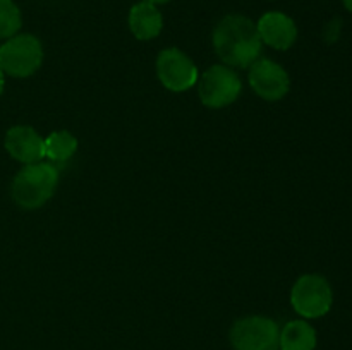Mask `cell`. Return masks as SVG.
<instances>
[{
    "instance_id": "6da1fadb",
    "label": "cell",
    "mask_w": 352,
    "mask_h": 350,
    "mask_svg": "<svg viewBox=\"0 0 352 350\" xmlns=\"http://www.w3.org/2000/svg\"><path fill=\"white\" fill-rule=\"evenodd\" d=\"M213 48L226 65L246 69L258 60L263 41L250 17L230 14L213 30Z\"/></svg>"
},
{
    "instance_id": "7a4b0ae2",
    "label": "cell",
    "mask_w": 352,
    "mask_h": 350,
    "mask_svg": "<svg viewBox=\"0 0 352 350\" xmlns=\"http://www.w3.org/2000/svg\"><path fill=\"white\" fill-rule=\"evenodd\" d=\"M58 185V170L55 165L38 161L24 165L14 177L10 194L14 202L24 209L41 208Z\"/></svg>"
},
{
    "instance_id": "3957f363",
    "label": "cell",
    "mask_w": 352,
    "mask_h": 350,
    "mask_svg": "<svg viewBox=\"0 0 352 350\" xmlns=\"http://www.w3.org/2000/svg\"><path fill=\"white\" fill-rule=\"evenodd\" d=\"M43 62L41 41L33 34H14L0 47V69L12 78H30Z\"/></svg>"
},
{
    "instance_id": "277c9868",
    "label": "cell",
    "mask_w": 352,
    "mask_h": 350,
    "mask_svg": "<svg viewBox=\"0 0 352 350\" xmlns=\"http://www.w3.org/2000/svg\"><path fill=\"white\" fill-rule=\"evenodd\" d=\"M333 292L327 278L308 273L298 278L291 292V304L299 316L306 319L322 318L330 311Z\"/></svg>"
},
{
    "instance_id": "5b68a950",
    "label": "cell",
    "mask_w": 352,
    "mask_h": 350,
    "mask_svg": "<svg viewBox=\"0 0 352 350\" xmlns=\"http://www.w3.org/2000/svg\"><path fill=\"white\" fill-rule=\"evenodd\" d=\"M241 79L229 65H212L198 78V95L208 108H226L241 95Z\"/></svg>"
},
{
    "instance_id": "8992f818",
    "label": "cell",
    "mask_w": 352,
    "mask_h": 350,
    "mask_svg": "<svg viewBox=\"0 0 352 350\" xmlns=\"http://www.w3.org/2000/svg\"><path fill=\"white\" fill-rule=\"evenodd\" d=\"M278 325L265 316H248L230 329V343L236 350H278Z\"/></svg>"
},
{
    "instance_id": "52a82bcc",
    "label": "cell",
    "mask_w": 352,
    "mask_h": 350,
    "mask_svg": "<svg viewBox=\"0 0 352 350\" xmlns=\"http://www.w3.org/2000/svg\"><path fill=\"white\" fill-rule=\"evenodd\" d=\"M157 75L162 84L174 93L188 91L198 82V67L179 48H165L157 57Z\"/></svg>"
},
{
    "instance_id": "ba28073f",
    "label": "cell",
    "mask_w": 352,
    "mask_h": 350,
    "mask_svg": "<svg viewBox=\"0 0 352 350\" xmlns=\"http://www.w3.org/2000/svg\"><path fill=\"white\" fill-rule=\"evenodd\" d=\"M250 84L260 98L267 102H277L289 93L291 79L280 64L261 58L250 67Z\"/></svg>"
},
{
    "instance_id": "9c48e42d",
    "label": "cell",
    "mask_w": 352,
    "mask_h": 350,
    "mask_svg": "<svg viewBox=\"0 0 352 350\" xmlns=\"http://www.w3.org/2000/svg\"><path fill=\"white\" fill-rule=\"evenodd\" d=\"M6 150L23 165L38 163L45 158V139L28 126H16L7 130Z\"/></svg>"
},
{
    "instance_id": "30bf717a",
    "label": "cell",
    "mask_w": 352,
    "mask_h": 350,
    "mask_svg": "<svg viewBox=\"0 0 352 350\" xmlns=\"http://www.w3.org/2000/svg\"><path fill=\"white\" fill-rule=\"evenodd\" d=\"M261 41L275 50H287L298 40V26L284 12H267L256 24Z\"/></svg>"
},
{
    "instance_id": "8fae6325",
    "label": "cell",
    "mask_w": 352,
    "mask_h": 350,
    "mask_svg": "<svg viewBox=\"0 0 352 350\" xmlns=\"http://www.w3.org/2000/svg\"><path fill=\"white\" fill-rule=\"evenodd\" d=\"M164 27V17L157 5L150 2H140L129 12V30L138 40L148 41L160 34Z\"/></svg>"
},
{
    "instance_id": "7c38bea8",
    "label": "cell",
    "mask_w": 352,
    "mask_h": 350,
    "mask_svg": "<svg viewBox=\"0 0 352 350\" xmlns=\"http://www.w3.org/2000/svg\"><path fill=\"white\" fill-rule=\"evenodd\" d=\"M316 331L308 321H289L280 329L278 349L280 350H315Z\"/></svg>"
},
{
    "instance_id": "4fadbf2b",
    "label": "cell",
    "mask_w": 352,
    "mask_h": 350,
    "mask_svg": "<svg viewBox=\"0 0 352 350\" xmlns=\"http://www.w3.org/2000/svg\"><path fill=\"white\" fill-rule=\"evenodd\" d=\"M78 151V139L69 130H55L45 137V158L55 163L71 160Z\"/></svg>"
},
{
    "instance_id": "5bb4252c",
    "label": "cell",
    "mask_w": 352,
    "mask_h": 350,
    "mask_svg": "<svg viewBox=\"0 0 352 350\" xmlns=\"http://www.w3.org/2000/svg\"><path fill=\"white\" fill-rule=\"evenodd\" d=\"M23 24L21 10L12 0H0V38H12Z\"/></svg>"
},
{
    "instance_id": "9a60e30c",
    "label": "cell",
    "mask_w": 352,
    "mask_h": 350,
    "mask_svg": "<svg viewBox=\"0 0 352 350\" xmlns=\"http://www.w3.org/2000/svg\"><path fill=\"white\" fill-rule=\"evenodd\" d=\"M3 86H6V79H3V72L2 69H0V95H2L3 91Z\"/></svg>"
},
{
    "instance_id": "2e32d148",
    "label": "cell",
    "mask_w": 352,
    "mask_h": 350,
    "mask_svg": "<svg viewBox=\"0 0 352 350\" xmlns=\"http://www.w3.org/2000/svg\"><path fill=\"white\" fill-rule=\"evenodd\" d=\"M144 2H150V3H153V5H160V3H167V2H170V0H144Z\"/></svg>"
},
{
    "instance_id": "e0dca14e",
    "label": "cell",
    "mask_w": 352,
    "mask_h": 350,
    "mask_svg": "<svg viewBox=\"0 0 352 350\" xmlns=\"http://www.w3.org/2000/svg\"><path fill=\"white\" fill-rule=\"evenodd\" d=\"M342 2H344V7H346L349 12H352V0H342Z\"/></svg>"
},
{
    "instance_id": "ac0fdd59",
    "label": "cell",
    "mask_w": 352,
    "mask_h": 350,
    "mask_svg": "<svg viewBox=\"0 0 352 350\" xmlns=\"http://www.w3.org/2000/svg\"><path fill=\"white\" fill-rule=\"evenodd\" d=\"M0 47H2V45H0Z\"/></svg>"
}]
</instances>
